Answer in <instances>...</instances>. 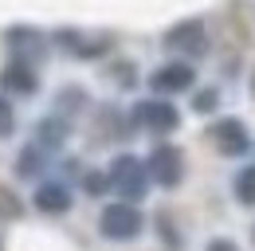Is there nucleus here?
<instances>
[{"instance_id": "nucleus-6", "label": "nucleus", "mask_w": 255, "mask_h": 251, "mask_svg": "<svg viewBox=\"0 0 255 251\" xmlns=\"http://www.w3.org/2000/svg\"><path fill=\"white\" fill-rule=\"evenodd\" d=\"M208 141L216 145V153H224V157H240V153H248V145H252V133H248V126L240 122V118H220V122L208 126Z\"/></svg>"}, {"instance_id": "nucleus-15", "label": "nucleus", "mask_w": 255, "mask_h": 251, "mask_svg": "<svg viewBox=\"0 0 255 251\" xmlns=\"http://www.w3.org/2000/svg\"><path fill=\"white\" fill-rule=\"evenodd\" d=\"M216 102H220V94L208 87V91H200L192 98V110H196V114H208V110H216Z\"/></svg>"}, {"instance_id": "nucleus-1", "label": "nucleus", "mask_w": 255, "mask_h": 251, "mask_svg": "<svg viewBox=\"0 0 255 251\" xmlns=\"http://www.w3.org/2000/svg\"><path fill=\"white\" fill-rule=\"evenodd\" d=\"M106 181H110V188H114L126 204H133V200H141L145 188H149V169H145V161H137L133 153H122V157L110 161Z\"/></svg>"}, {"instance_id": "nucleus-14", "label": "nucleus", "mask_w": 255, "mask_h": 251, "mask_svg": "<svg viewBox=\"0 0 255 251\" xmlns=\"http://www.w3.org/2000/svg\"><path fill=\"white\" fill-rule=\"evenodd\" d=\"M83 102H87V91H79V87H67V91L59 94V118H67V114H71V106L79 110Z\"/></svg>"}, {"instance_id": "nucleus-3", "label": "nucleus", "mask_w": 255, "mask_h": 251, "mask_svg": "<svg viewBox=\"0 0 255 251\" xmlns=\"http://www.w3.org/2000/svg\"><path fill=\"white\" fill-rule=\"evenodd\" d=\"M145 169H149V181L161 188H177L185 181V153L177 145H157L153 153L145 157Z\"/></svg>"}, {"instance_id": "nucleus-10", "label": "nucleus", "mask_w": 255, "mask_h": 251, "mask_svg": "<svg viewBox=\"0 0 255 251\" xmlns=\"http://www.w3.org/2000/svg\"><path fill=\"white\" fill-rule=\"evenodd\" d=\"M0 87H4L8 94H35L39 75H35V67H28V63L8 59V67L0 71Z\"/></svg>"}, {"instance_id": "nucleus-18", "label": "nucleus", "mask_w": 255, "mask_h": 251, "mask_svg": "<svg viewBox=\"0 0 255 251\" xmlns=\"http://www.w3.org/2000/svg\"><path fill=\"white\" fill-rule=\"evenodd\" d=\"M0 216H20V200H16V196H8V192H4V188H0Z\"/></svg>"}, {"instance_id": "nucleus-9", "label": "nucleus", "mask_w": 255, "mask_h": 251, "mask_svg": "<svg viewBox=\"0 0 255 251\" xmlns=\"http://www.w3.org/2000/svg\"><path fill=\"white\" fill-rule=\"evenodd\" d=\"M35 208L43 216H63L67 208H71V188L63 181H43V185L35 188Z\"/></svg>"}, {"instance_id": "nucleus-20", "label": "nucleus", "mask_w": 255, "mask_h": 251, "mask_svg": "<svg viewBox=\"0 0 255 251\" xmlns=\"http://www.w3.org/2000/svg\"><path fill=\"white\" fill-rule=\"evenodd\" d=\"M252 236H255V232H252Z\"/></svg>"}, {"instance_id": "nucleus-5", "label": "nucleus", "mask_w": 255, "mask_h": 251, "mask_svg": "<svg viewBox=\"0 0 255 251\" xmlns=\"http://www.w3.org/2000/svg\"><path fill=\"white\" fill-rule=\"evenodd\" d=\"M165 47L169 51H181L189 59H200L208 51V31H204L200 20H181V24H173V28L165 31Z\"/></svg>"}, {"instance_id": "nucleus-19", "label": "nucleus", "mask_w": 255, "mask_h": 251, "mask_svg": "<svg viewBox=\"0 0 255 251\" xmlns=\"http://www.w3.org/2000/svg\"><path fill=\"white\" fill-rule=\"evenodd\" d=\"M204 251H240V248H236L232 240H212V244H208Z\"/></svg>"}, {"instance_id": "nucleus-8", "label": "nucleus", "mask_w": 255, "mask_h": 251, "mask_svg": "<svg viewBox=\"0 0 255 251\" xmlns=\"http://www.w3.org/2000/svg\"><path fill=\"white\" fill-rule=\"evenodd\" d=\"M192 83H196V71H192L189 63H181V59L161 63L157 71L149 75V87L157 94H181V91H189Z\"/></svg>"}, {"instance_id": "nucleus-16", "label": "nucleus", "mask_w": 255, "mask_h": 251, "mask_svg": "<svg viewBox=\"0 0 255 251\" xmlns=\"http://www.w3.org/2000/svg\"><path fill=\"white\" fill-rule=\"evenodd\" d=\"M12 129H16V110L8 98H0V137H8Z\"/></svg>"}, {"instance_id": "nucleus-2", "label": "nucleus", "mask_w": 255, "mask_h": 251, "mask_svg": "<svg viewBox=\"0 0 255 251\" xmlns=\"http://www.w3.org/2000/svg\"><path fill=\"white\" fill-rule=\"evenodd\" d=\"M141 228H145V216H141L137 204L114 200V204H106V208L98 212V232H102L106 240H114V244H129V240H137Z\"/></svg>"}, {"instance_id": "nucleus-4", "label": "nucleus", "mask_w": 255, "mask_h": 251, "mask_svg": "<svg viewBox=\"0 0 255 251\" xmlns=\"http://www.w3.org/2000/svg\"><path fill=\"white\" fill-rule=\"evenodd\" d=\"M133 126H141L149 133H173L181 126V110L165 98H145V102L133 106Z\"/></svg>"}, {"instance_id": "nucleus-13", "label": "nucleus", "mask_w": 255, "mask_h": 251, "mask_svg": "<svg viewBox=\"0 0 255 251\" xmlns=\"http://www.w3.org/2000/svg\"><path fill=\"white\" fill-rule=\"evenodd\" d=\"M232 192H236V200H240V204H255V165H244V169L236 173Z\"/></svg>"}, {"instance_id": "nucleus-7", "label": "nucleus", "mask_w": 255, "mask_h": 251, "mask_svg": "<svg viewBox=\"0 0 255 251\" xmlns=\"http://www.w3.org/2000/svg\"><path fill=\"white\" fill-rule=\"evenodd\" d=\"M4 39H8V55L16 63H28V67H35V63L47 55V39L39 35L35 28H8L4 31Z\"/></svg>"}, {"instance_id": "nucleus-11", "label": "nucleus", "mask_w": 255, "mask_h": 251, "mask_svg": "<svg viewBox=\"0 0 255 251\" xmlns=\"http://www.w3.org/2000/svg\"><path fill=\"white\" fill-rule=\"evenodd\" d=\"M67 118H59V114H51V118H43V122L35 126V145L43 149V153H55L59 145L67 141Z\"/></svg>"}, {"instance_id": "nucleus-17", "label": "nucleus", "mask_w": 255, "mask_h": 251, "mask_svg": "<svg viewBox=\"0 0 255 251\" xmlns=\"http://www.w3.org/2000/svg\"><path fill=\"white\" fill-rule=\"evenodd\" d=\"M83 188H87L91 196H98V192L110 188V181H106V173H87V177H83Z\"/></svg>"}, {"instance_id": "nucleus-12", "label": "nucleus", "mask_w": 255, "mask_h": 251, "mask_svg": "<svg viewBox=\"0 0 255 251\" xmlns=\"http://www.w3.org/2000/svg\"><path fill=\"white\" fill-rule=\"evenodd\" d=\"M43 169H47V153L32 141V145L20 153V161H16V173H20V177H39Z\"/></svg>"}]
</instances>
